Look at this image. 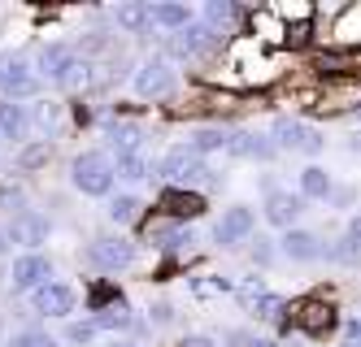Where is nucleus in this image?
I'll return each instance as SVG.
<instances>
[{
    "mask_svg": "<svg viewBox=\"0 0 361 347\" xmlns=\"http://www.w3.org/2000/svg\"><path fill=\"white\" fill-rule=\"evenodd\" d=\"M226 291H235L226 278H214V274L192 278V296H196V300H218V296H226Z\"/></svg>",
    "mask_w": 361,
    "mask_h": 347,
    "instance_id": "28",
    "label": "nucleus"
},
{
    "mask_svg": "<svg viewBox=\"0 0 361 347\" xmlns=\"http://www.w3.org/2000/svg\"><path fill=\"white\" fill-rule=\"evenodd\" d=\"M109 347H135V343H109Z\"/></svg>",
    "mask_w": 361,
    "mask_h": 347,
    "instance_id": "46",
    "label": "nucleus"
},
{
    "mask_svg": "<svg viewBox=\"0 0 361 347\" xmlns=\"http://www.w3.org/2000/svg\"><path fill=\"white\" fill-rule=\"evenodd\" d=\"M353 196H357L353 187H344V191H331V204H340V208H344V204H353Z\"/></svg>",
    "mask_w": 361,
    "mask_h": 347,
    "instance_id": "41",
    "label": "nucleus"
},
{
    "mask_svg": "<svg viewBox=\"0 0 361 347\" xmlns=\"http://www.w3.org/2000/svg\"><path fill=\"white\" fill-rule=\"evenodd\" d=\"M192 152L196 156H218V152H231V130H218V126H204L192 135Z\"/></svg>",
    "mask_w": 361,
    "mask_h": 347,
    "instance_id": "19",
    "label": "nucleus"
},
{
    "mask_svg": "<svg viewBox=\"0 0 361 347\" xmlns=\"http://www.w3.org/2000/svg\"><path fill=\"white\" fill-rule=\"evenodd\" d=\"M152 239H157L161 248L178 252V248H188V244H192V226H178V222H170V226H161V230H152Z\"/></svg>",
    "mask_w": 361,
    "mask_h": 347,
    "instance_id": "27",
    "label": "nucleus"
},
{
    "mask_svg": "<svg viewBox=\"0 0 361 347\" xmlns=\"http://www.w3.org/2000/svg\"><path fill=\"white\" fill-rule=\"evenodd\" d=\"M183 347H218L209 334H192V339H183Z\"/></svg>",
    "mask_w": 361,
    "mask_h": 347,
    "instance_id": "42",
    "label": "nucleus"
},
{
    "mask_svg": "<svg viewBox=\"0 0 361 347\" xmlns=\"http://www.w3.org/2000/svg\"><path fill=\"white\" fill-rule=\"evenodd\" d=\"M279 148L274 139H262V135H252V130H231V152L226 156H248V161H270Z\"/></svg>",
    "mask_w": 361,
    "mask_h": 347,
    "instance_id": "17",
    "label": "nucleus"
},
{
    "mask_svg": "<svg viewBox=\"0 0 361 347\" xmlns=\"http://www.w3.org/2000/svg\"><path fill=\"white\" fill-rule=\"evenodd\" d=\"M300 213H305V196L283 191V187H270V191H266V222L279 226L283 234L296 230V217H300Z\"/></svg>",
    "mask_w": 361,
    "mask_h": 347,
    "instance_id": "9",
    "label": "nucleus"
},
{
    "mask_svg": "<svg viewBox=\"0 0 361 347\" xmlns=\"http://www.w3.org/2000/svg\"><path fill=\"white\" fill-rule=\"evenodd\" d=\"M114 148H118V156H131V152H140V144H144V135H140V126H126V122H118L114 130Z\"/></svg>",
    "mask_w": 361,
    "mask_h": 347,
    "instance_id": "29",
    "label": "nucleus"
},
{
    "mask_svg": "<svg viewBox=\"0 0 361 347\" xmlns=\"http://www.w3.org/2000/svg\"><path fill=\"white\" fill-rule=\"evenodd\" d=\"M344 148H348V152H361V130H353V135L344 139Z\"/></svg>",
    "mask_w": 361,
    "mask_h": 347,
    "instance_id": "43",
    "label": "nucleus"
},
{
    "mask_svg": "<svg viewBox=\"0 0 361 347\" xmlns=\"http://www.w3.org/2000/svg\"><path fill=\"white\" fill-rule=\"evenodd\" d=\"M326 256H331L335 265H348V270H357V265H361V239L340 234V239H335V244L326 248Z\"/></svg>",
    "mask_w": 361,
    "mask_h": 347,
    "instance_id": "24",
    "label": "nucleus"
},
{
    "mask_svg": "<svg viewBox=\"0 0 361 347\" xmlns=\"http://www.w3.org/2000/svg\"><path fill=\"white\" fill-rule=\"evenodd\" d=\"M66 339H70V343H92V339H96V322H74V326L66 330Z\"/></svg>",
    "mask_w": 361,
    "mask_h": 347,
    "instance_id": "37",
    "label": "nucleus"
},
{
    "mask_svg": "<svg viewBox=\"0 0 361 347\" xmlns=\"http://www.w3.org/2000/svg\"><path fill=\"white\" fill-rule=\"evenodd\" d=\"M348 234H353V239H361V213H357V217L348 222Z\"/></svg>",
    "mask_w": 361,
    "mask_h": 347,
    "instance_id": "44",
    "label": "nucleus"
},
{
    "mask_svg": "<svg viewBox=\"0 0 361 347\" xmlns=\"http://www.w3.org/2000/svg\"><path fill=\"white\" fill-rule=\"evenodd\" d=\"M9 347H57V339L48 334V330H18L9 339Z\"/></svg>",
    "mask_w": 361,
    "mask_h": 347,
    "instance_id": "35",
    "label": "nucleus"
},
{
    "mask_svg": "<svg viewBox=\"0 0 361 347\" xmlns=\"http://www.w3.org/2000/svg\"><path fill=\"white\" fill-rule=\"evenodd\" d=\"M235 22V5H226V0H209V5H204V26H231Z\"/></svg>",
    "mask_w": 361,
    "mask_h": 347,
    "instance_id": "33",
    "label": "nucleus"
},
{
    "mask_svg": "<svg viewBox=\"0 0 361 347\" xmlns=\"http://www.w3.org/2000/svg\"><path fill=\"white\" fill-rule=\"evenodd\" d=\"M148 18H152V26H161V31H170V35H178L183 26H192V9L178 5V0H166V5H148Z\"/></svg>",
    "mask_w": 361,
    "mask_h": 347,
    "instance_id": "18",
    "label": "nucleus"
},
{
    "mask_svg": "<svg viewBox=\"0 0 361 347\" xmlns=\"http://www.w3.org/2000/svg\"><path fill=\"white\" fill-rule=\"evenodd\" d=\"M161 208H166L170 222H192V217L204 213V200L196 191H183V187H170V191L161 196Z\"/></svg>",
    "mask_w": 361,
    "mask_h": 347,
    "instance_id": "16",
    "label": "nucleus"
},
{
    "mask_svg": "<svg viewBox=\"0 0 361 347\" xmlns=\"http://www.w3.org/2000/svg\"><path fill=\"white\" fill-rule=\"evenodd\" d=\"M157 170H161V178H170L174 187H178V182H200L204 174H209L204 156H196L192 144H188V148H170V152L161 156V165H157Z\"/></svg>",
    "mask_w": 361,
    "mask_h": 347,
    "instance_id": "7",
    "label": "nucleus"
},
{
    "mask_svg": "<svg viewBox=\"0 0 361 347\" xmlns=\"http://www.w3.org/2000/svg\"><path fill=\"white\" fill-rule=\"evenodd\" d=\"M331 174L322 170V165H305L300 170V196H309V200H331Z\"/></svg>",
    "mask_w": 361,
    "mask_h": 347,
    "instance_id": "20",
    "label": "nucleus"
},
{
    "mask_svg": "<svg viewBox=\"0 0 361 347\" xmlns=\"http://www.w3.org/2000/svg\"><path fill=\"white\" fill-rule=\"evenodd\" d=\"M31 308L39 317H70L74 313V291L66 282H48V286H39L31 296Z\"/></svg>",
    "mask_w": 361,
    "mask_h": 347,
    "instance_id": "11",
    "label": "nucleus"
},
{
    "mask_svg": "<svg viewBox=\"0 0 361 347\" xmlns=\"http://www.w3.org/2000/svg\"><path fill=\"white\" fill-rule=\"evenodd\" d=\"M118 26L122 31H131V35H140V31H148L152 26V18H148V5H140V0H131V5H118Z\"/></svg>",
    "mask_w": 361,
    "mask_h": 347,
    "instance_id": "22",
    "label": "nucleus"
},
{
    "mask_svg": "<svg viewBox=\"0 0 361 347\" xmlns=\"http://www.w3.org/2000/svg\"><path fill=\"white\" fill-rule=\"evenodd\" d=\"M140 208H144V204H140L135 196H114V200H109V222L131 226V222L140 217Z\"/></svg>",
    "mask_w": 361,
    "mask_h": 347,
    "instance_id": "30",
    "label": "nucleus"
},
{
    "mask_svg": "<svg viewBox=\"0 0 361 347\" xmlns=\"http://www.w3.org/2000/svg\"><path fill=\"white\" fill-rule=\"evenodd\" d=\"M31 122H35L39 130H57V126H61V109H57L53 100H39L35 109H31Z\"/></svg>",
    "mask_w": 361,
    "mask_h": 347,
    "instance_id": "34",
    "label": "nucleus"
},
{
    "mask_svg": "<svg viewBox=\"0 0 361 347\" xmlns=\"http://www.w3.org/2000/svg\"><path fill=\"white\" fill-rule=\"evenodd\" d=\"M35 65H39L44 78H53V83L70 87V92H79V87L92 83V65H87L74 48H66V44H48V48H39V61H35Z\"/></svg>",
    "mask_w": 361,
    "mask_h": 347,
    "instance_id": "1",
    "label": "nucleus"
},
{
    "mask_svg": "<svg viewBox=\"0 0 361 347\" xmlns=\"http://www.w3.org/2000/svg\"><path fill=\"white\" fill-rule=\"evenodd\" d=\"M9 282L13 291H27V296H35L39 286L53 282V260H48L44 252H22L13 260V270H9Z\"/></svg>",
    "mask_w": 361,
    "mask_h": 347,
    "instance_id": "5",
    "label": "nucleus"
},
{
    "mask_svg": "<svg viewBox=\"0 0 361 347\" xmlns=\"http://www.w3.org/2000/svg\"><path fill=\"white\" fill-rule=\"evenodd\" d=\"M13 244H22V248H39V244H48V217H39V213H31V208H22L18 217L9 222V230H5Z\"/></svg>",
    "mask_w": 361,
    "mask_h": 347,
    "instance_id": "12",
    "label": "nucleus"
},
{
    "mask_svg": "<svg viewBox=\"0 0 361 347\" xmlns=\"http://www.w3.org/2000/svg\"><path fill=\"white\" fill-rule=\"evenodd\" d=\"M266 296H270V291H266L262 278H240V282H235V300H240L248 313H257V304H262Z\"/></svg>",
    "mask_w": 361,
    "mask_h": 347,
    "instance_id": "26",
    "label": "nucleus"
},
{
    "mask_svg": "<svg viewBox=\"0 0 361 347\" xmlns=\"http://www.w3.org/2000/svg\"><path fill=\"white\" fill-rule=\"evenodd\" d=\"M283 308H288V304H283L279 296H266L262 304H257V317H262V322H279V317H283Z\"/></svg>",
    "mask_w": 361,
    "mask_h": 347,
    "instance_id": "36",
    "label": "nucleus"
},
{
    "mask_svg": "<svg viewBox=\"0 0 361 347\" xmlns=\"http://www.w3.org/2000/svg\"><path fill=\"white\" fill-rule=\"evenodd\" d=\"M279 248H283V256H288V260H300V265H305V260H318V256H326L322 239H318L314 230H300V226L283 234V244H279Z\"/></svg>",
    "mask_w": 361,
    "mask_h": 347,
    "instance_id": "15",
    "label": "nucleus"
},
{
    "mask_svg": "<svg viewBox=\"0 0 361 347\" xmlns=\"http://www.w3.org/2000/svg\"><path fill=\"white\" fill-rule=\"evenodd\" d=\"M114 178H118V165H114L109 152H79L74 165H70V182L79 187L83 196H109Z\"/></svg>",
    "mask_w": 361,
    "mask_h": 347,
    "instance_id": "2",
    "label": "nucleus"
},
{
    "mask_svg": "<svg viewBox=\"0 0 361 347\" xmlns=\"http://www.w3.org/2000/svg\"><path fill=\"white\" fill-rule=\"evenodd\" d=\"M292 322H296L305 334H326V330H335V308L322 304V300H305V304H296Z\"/></svg>",
    "mask_w": 361,
    "mask_h": 347,
    "instance_id": "14",
    "label": "nucleus"
},
{
    "mask_svg": "<svg viewBox=\"0 0 361 347\" xmlns=\"http://www.w3.org/2000/svg\"><path fill=\"white\" fill-rule=\"evenodd\" d=\"M92 322H96V330H131L135 317H131V308H126V304H105Z\"/></svg>",
    "mask_w": 361,
    "mask_h": 347,
    "instance_id": "21",
    "label": "nucleus"
},
{
    "mask_svg": "<svg viewBox=\"0 0 361 347\" xmlns=\"http://www.w3.org/2000/svg\"><path fill=\"white\" fill-rule=\"evenodd\" d=\"M252 226H257L252 208L235 204V208H226L222 217H218V226H214V244H222V248H240L244 239L252 234Z\"/></svg>",
    "mask_w": 361,
    "mask_h": 347,
    "instance_id": "10",
    "label": "nucleus"
},
{
    "mask_svg": "<svg viewBox=\"0 0 361 347\" xmlns=\"http://www.w3.org/2000/svg\"><path fill=\"white\" fill-rule=\"evenodd\" d=\"M27 135V113L22 104H0V139H22Z\"/></svg>",
    "mask_w": 361,
    "mask_h": 347,
    "instance_id": "25",
    "label": "nucleus"
},
{
    "mask_svg": "<svg viewBox=\"0 0 361 347\" xmlns=\"http://www.w3.org/2000/svg\"><path fill=\"white\" fill-rule=\"evenodd\" d=\"M152 322H157V326H166V322H174V304H152Z\"/></svg>",
    "mask_w": 361,
    "mask_h": 347,
    "instance_id": "39",
    "label": "nucleus"
},
{
    "mask_svg": "<svg viewBox=\"0 0 361 347\" xmlns=\"http://www.w3.org/2000/svg\"><path fill=\"white\" fill-rule=\"evenodd\" d=\"M131 87H135V96H144V100L170 96V87H174V70H170V61H166V57L144 61V65L135 70V78H131Z\"/></svg>",
    "mask_w": 361,
    "mask_h": 347,
    "instance_id": "8",
    "label": "nucleus"
},
{
    "mask_svg": "<svg viewBox=\"0 0 361 347\" xmlns=\"http://www.w3.org/2000/svg\"><path fill=\"white\" fill-rule=\"evenodd\" d=\"M214 44H218V31H214V26H204V22H192L178 35H170V52H174V57H196V52L214 48Z\"/></svg>",
    "mask_w": 361,
    "mask_h": 347,
    "instance_id": "13",
    "label": "nucleus"
},
{
    "mask_svg": "<svg viewBox=\"0 0 361 347\" xmlns=\"http://www.w3.org/2000/svg\"><path fill=\"white\" fill-rule=\"evenodd\" d=\"M35 92H39V70H31V61H22V57L0 61V96L5 100H27Z\"/></svg>",
    "mask_w": 361,
    "mask_h": 347,
    "instance_id": "4",
    "label": "nucleus"
},
{
    "mask_svg": "<svg viewBox=\"0 0 361 347\" xmlns=\"http://www.w3.org/2000/svg\"><path fill=\"white\" fill-rule=\"evenodd\" d=\"M44 156H48V144H39V148H27V152H22V165H39Z\"/></svg>",
    "mask_w": 361,
    "mask_h": 347,
    "instance_id": "40",
    "label": "nucleus"
},
{
    "mask_svg": "<svg viewBox=\"0 0 361 347\" xmlns=\"http://www.w3.org/2000/svg\"><path fill=\"white\" fill-rule=\"evenodd\" d=\"M114 165H118V178H126V182H144V178L152 174V165L144 161L140 152H131V156H118Z\"/></svg>",
    "mask_w": 361,
    "mask_h": 347,
    "instance_id": "31",
    "label": "nucleus"
},
{
    "mask_svg": "<svg viewBox=\"0 0 361 347\" xmlns=\"http://www.w3.org/2000/svg\"><path fill=\"white\" fill-rule=\"evenodd\" d=\"M252 347H279L274 339H252Z\"/></svg>",
    "mask_w": 361,
    "mask_h": 347,
    "instance_id": "45",
    "label": "nucleus"
},
{
    "mask_svg": "<svg viewBox=\"0 0 361 347\" xmlns=\"http://www.w3.org/2000/svg\"><path fill=\"white\" fill-rule=\"evenodd\" d=\"M279 18H288V22H300V18H314V9L309 5H283V9H274Z\"/></svg>",
    "mask_w": 361,
    "mask_h": 347,
    "instance_id": "38",
    "label": "nucleus"
},
{
    "mask_svg": "<svg viewBox=\"0 0 361 347\" xmlns=\"http://www.w3.org/2000/svg\"><path fill=\"white\" fill-rule=\"evenodd\" d=\"M252 31L262 35V39H270V44H283V39H288V26H283V18H279L274 9L252 13Z\"/></svg>",
    "mask_w": 361,
    "mask_h": 347,
    "instance_id": "23",
    "label": "nucleus"
},
{
    "mask_svg": "<svg viewBox=\"0 0 361 347\" xmlns=\"http://www.w3.org/2000/svg\"><path fill=\"white\" fill-rule=\"evenodd\" d=\"M270 139H274V148H288V152H322V144H326L318 130L300 118H274Z\"/></svg>",
    "mask_w": 361,
    "mask_h": 347,
    "instance_id": "3",
    "label": "nucleus"
},
{
    "mask_svg": "<svg viewBox=\"0 0 361 347\" xmlns=\"http://www.w3.org/2000/svg\"><path fill=\"white\" fill-rule=\"evenodd\" d=\"M87 256H92L96 270L118 274V270H126V265L135 260V244H131V239H122V234H100L96 244L87 248Z\"/></svg>",
    "mask_w": 361,
    "mask_h": 347,
    "instance_id": "6",
    "label": "nucleus"
},
{
    "mask_svg": "<svg viewBox=\"0 0 361 347\" xmlns=\"http://www.w3.org/2000/svg\"><path fill=\"white\" fill-rule=\"evenodd\" d=\"M335 35H340V44H357V39H361V5L344 9L340 26H335Z\"/></svg>",
    "mask_w": 361,
    "mask_h": 347,
    "instance_id": "32",
    "label": "nucleus"
}]
</instances>
